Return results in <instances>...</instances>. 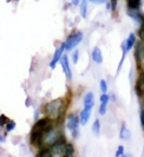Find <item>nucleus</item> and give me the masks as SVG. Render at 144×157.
I'll use <instances>...</instances> for the list:
<instances>
[{"label":"nucleus","instance_id":"nucleus-1","mask_svg":"<svg viewBox=\"0 0 144 157\" xmlns=\"http://www.w3.org/2000/svg\"><path fill=\"white\" fill-rule=\"evenodd\" d=\"M63 99H55L45 105V112L48 117L59 118L63 113Z\"/></svg>","mask_w":144,"mask_h":157},{"label":"nucleus","instance_id":"nucleus-2","mask_svg":"<svg viewBox=\"0 0 144 157\" xmlns=\"http://www.w3.org/2000/svg\"><path fill=\"white\" fill-rule=\"evenodd\" d=\"M62 136H63V135L60 134L58 130L53 129V126L50 124V125L45 129V131H44L43 140H44V143L50 147V145H52V144H55L56 142L59 141V140L62 138Z\"/></svg>","mask_w":144,"mask_h":157},{"label":"nucleus","instance_id":"nucleus-3","mask_svg":"<svg viewBox=\"0 0 144 157\" xmlns=\"http://www.w3.org/2000/svg\"><path fill=\"white\" fill-rule=\"evenodd\" d=\"M79 117L76 115H70L66 121V128L71 132L72 138H78L79 136Z\"/></svg>","mask_w":144,"mask_h":157},{"label":"nucleus","instance_id":"nucleus-4","mask_svg":"<svg viewBox=\"0 0 144 157\" xmlns=\"http://www.w3.org/2000/svg\"><path fill=\"white\" fill-rule=\"evenodd\" d=\"M83 38H84L83 32L78 31V32L72 33L71 36H69V37H67V39L65 40V47H66V50H69V51L74 50V48L78 46L80 43H81Z\"/></svg>","mask_w":144,"mask_h":157},{"label":"nucleus","instance_id":"nucleus-5","mask_svg":"<svg viewBox=\"0 0 144 157\" xmlns=\"http://www.w3.org/2000/svg\"><path fill=\"white\" fill-rule=\"evenodd\" d=\"M65 138L64 136H62V138L58 142H56L55 144L50 145L48 148L51 150V154L55 155V156H65Z\"/></svg>","mask_w":144,"mask_h":157},{"label":"nucleus","instance_id":"nucleus-6","mask_svg":"<svg viewBox=\"0 0 144 157\" xmlns=\"http://www.w3.org/2000/svg\"><path fill=\"white\" fill-rule=\"evenodd\" d=\"M43 136H44V131L43 130H39V129H36L33 128L32 132H31V142L34 147L37 148H40L43 147V143H44V140H43Z\"/></svg>","mask_w":144,"mask_h":157},{"label":"nucleus","instance_id":"nucleus-7","mask_svg":"<svg viewBox=\"0 0 144 157\" xmlns=\"http://www.w3.org/2000/svg\"><path fill=\"white\" fill-rule=\"evenodd\" d=\"M64 50H66V47H65V41L64 43H62V45L58 47L56 51H55V53H53V58H52L51 62H50V67H51L52 70L56 69L57 64L60 62V58L63 57Z\"/></svg>","mask_w":144,"mask_h":157},{"label":"nucleus","instance_id":"nucleus-8","mask_svg":"<svg viewBox=\"0 0 144 157\" xmlns=\"http://www.w3.org/2000/svg\"><path fill=\"white\" fill-rule=\"evenodd\" d=\"M60 64H62V69L64 72L66 79L70 82L72 80V70L71 66H70V62H69V57L66 55H63V57L60 58Z\"/></svg>","mask_w":144,"mask_h":157},{"label":"nucleus","instance_id":"nucleus-9","mask_svg":"<svg viewBox=\"0 0 144 157\" xmlns=\"http://www.w3.org/2000/svg\"><path fill=\"white\" fill-rule=\"evenodd\" d=\"M136 44V34L135 33H130L129 37L125 39V41L122 44V51L128 53L129 51H131V48L135 46Z\"/></svg>","mask_w":144,"mask_h":157},{"label":"nucleus","instance_id":"nucleus-10","mask_svg":"<svg viewBox=\"0 0 144 157\" xmlns=\"http://www.w3.org/2000/svg\"><path fill=\"white\" fill-rule=\"evenodd\" d=\"M135 58L137 64H141L144 59V44L143 41H138L135 44Z\"/></svg>","mask_w":144,"mask_h":157},{"label":"nucleus","instance_id":"nucleus-11","mask_svg":"<svg viewBox=\"0 0 144 157\" xmlns=\"http://www.w3.org/2000/svg\"><path fill=\"white\" fill-rule=\"evenodd\" d=\"M91 112L92 109H88V108H84L79 115V123L81 125H86L89 122V119L91 117Z\"/></svg>","mask_w":144,"mask_h":157},{"label":"nucleus","instance_id":"nucleus-12","mask_svg":"<svg viewBox=\"0 0 144 157\" xmlns=\"http://www.w3.org/2000/svg\"><path fill=\"white\" fill-rule=\"evenodd\" d=\"M83 105H84V108L93 109V106H95V94H93V92H88L85 94Z\"/></svg>","mask_w":144,"mask_h":157},{"label":"nucleus","instance_id":"nucleus-13","mask_svg":"<svg viewBox=\"0 0 144 157\" xmlns=\"http://www.w3.org/2000/svg\"><path fill=\"white\" fill-rule=\"evenodd\" d=\"M91 58H92V60L96 64L103 63V53H102V51H100L99 47L96 46L92 50V52H91Z\"/></svg>","mask_w":144,"mask_h":157},{"label":"nucleus","instance_id":"nucleus-14","mask_svg":"<svg viewBox=\"0 0 144 157\" xmlns=\"http://www.w3.org/2000/svg\"><path fill=\"white\" fill-rule=\"evenodd\" d=\"M50 124H51V123H50V118L44 117V118H40V119H37V122H36V124L33 125V128L45 131V129H46Z\"/></svg>","mask_w":144,"mask_h":157},{"label":"nucleus","instance_id":"nucleus-15","mask_svg":"<svg viewBox=\"0 0 144 157\" xmlns=\"http://www.w3.org/2000/svg\"><path fill=\"white\" fill-rule=\"evenodd\" d=\"M129 16H130V18H132L137 24H139V25L144 21V16L138 10H129Z\"/></svg>","mask_w":144,"mask_h":157},{"label":"nucleus","instance_id":"nucleus-16","mask_svg":"<svg viewBox=\"0 0 144 157\" xmlns=\"http://www.w3.org/2000/svg\"><path fill=\"white\" fill-rule=\"evenodd\" d=\"M131 137V132L129 130L125 123H122V126H120V130H119V138L122 141H129Z\"/></svg>","mask_w":144,"mask_h":157},{"label":"nucleus","instance_id":"nucleus-17","mask_svg":"<svg viewBox=\"0 0 144 157\" xmlns=\"http://www.w3.org/2000/svg\"><path fill=\"white\" fill-rule=\"evenodd\" d=\"M143 87H144V73H142L139 76V78L137 80V84H136V94L137 96H142L143 94Z\"/></svg>","mask_w":144,"mask_h":157},{"label":"nucleus","instance_id":"nucleus-18","mask_svg":"<svg viewBox=\"0 0 144 157\" xmlns=\"http://www.w3.org/2000/svg\"><path fill=\"white\" fill-rule=\"evenodd\" d=\"M80 16L84 19H86L88 17V0H80Z\"/></svg>","mask_w":144,"mask_h":157},{"label":"nucleus","instance_id":"nucleus-19","mask_svg":"<svg viewBox=\"0 0 144 157\" xmlns=\"http://www.w3.org/2000/svg\"><path fill=\"white\" fill-rule=\"evenodd\" d=\"M129 10H138L141 6V0H127Z\"/></svg>","mask_w":144,"mask_h":157},{"label":"nucleus","instance_id":"nucleus-20","mask_svg":"<svg viewBox=\"0 0 144 157\" xmlns=\"http://www.w3.org/2000/svg\"><path fill=\"white\" fill-rule=\"evenodd\" d=\"M92 132L95 136H98L100 134V122H99V119H95V122L92 124Z\"/></svg>","mask_w":144,"mask_h":157},{"label":"nucleus","instance_id":"nucleus-21","mask_svg":"<svg viewBox=\"0 0 144 157\" xmlns=\"http://www.w3.org/2000/svg\"><path fill=\"white\" fill-rule=\"evenodd\" d=\"M108 104H109V102H100V104H99V110H98V112H99L100 116H104L105 113H106Z\"/></svg>","mask_w":144,"mask_h":157},{"label":"nucleus","instance_id":"nucleus-22","mask_svg":"<svg viewBox=\"0 0 144 157\" xmlns=\"http://www.w3.org/2000/svg\"><path fill=\"white\" fill-rule=\"evenodd\" d=\"M37 156L38 157H50V156H52V154H51L50 148H45V149L41 148V150L37 154Z\"/></svg>","mask_w":144,"mask_h":157},{"label":"nucleus","instance_id":"nucleus-23","mask_svg":"<svg viewBox=\"0 0 144 157\" xmlns=\"http://www.w3.org/2000/svg\"><path fill=\"white\" fill-rule=\"evenodd\" d=\"M74 154V148L72 144H65V156H72Z\"/></svg>","mask_w":144,"mask_h":157},{"label":"nucleus","instance_id":"nucleus-24","mask_svg":"<svg viewBox=\"0 0 144 157\" xmlns=\"http://www.w3.org/2000/svg\"><path fill=\"white\" fill-rule=\"evenodd\" d=\"M6 132H11V131H13L14 129H16V122L14 121H11V119H8V122L6 123Z\"/></svg>","mask_w":144,"mask_h":157},{"label":"nucleus","instance_id":"nucleus-25","mask_svg":"<svg viewBox=\"0 0 144 157\" xmlns=\"http://www.w3.org/2000/svg\"><path fill=\"white\" fill-rule=\"evenodd\" d=\"M99 89H100L102 94H106L108 92V83H106L105 79H100V82H99Z\"/></svg>","mask_w":144,"mask_h":157},{"label":"nucleus","instance_id":"nucleus-26","mask_svg":"<svg viewBox=\"0 0 144 157\" xmlns=\"http://www.w3.org/2000/svg\"><path fill=\"white\" fill-rule=\"evenodd\" d=\"M78 59H79V51L78 50H74L72 52V62H73V64L78 63Z\"/></svg>","mask_w":144,"mask_h":157},{"label":"nucleus","instance_id":"nucleus-27","mask_svg":"<svg viewBox=\"0 0 144 157\" xmlns=\"http://www.w3.org/2000/svg\"><path fill=\"white\" fill-rule=\"evenodd\" d=\"M7 122H8L7 116H5V115H0V128H5V125H6Z\"/></svg>","mask_w":144,"mask_h":157},{"label":"nucleus","instance_id":"nucleus-28","mask_svg":"<svg viewBox=\"0 0 144 157\" xmlns=\"http://www.w3.org/2000/svg\"><path fill=\"white\" fill-rule=\"evenodd\" d=\"M138 37L144 43V21L141 24V27H139V31H138Z\"/></svg>","mask_w":144,"mask_h":157},{"label":"nucleus","instance_id":"nucleus-29","mask_svg":"<svg viewBox=\"0 0 144 157\" xmlns=\"http://www.w3.org/2000/svg\"><path fill=\"white\" fill-rule=\"evenodd\" d=\"M124 156V147L123 145H119L117 148V151H116V157H120Z\"/></svg>","mask_w":144,"mask_h":157},{"label":"nucleus","instance_id":"nucleus-30","mask_svg":"<svg viewBox=\"0 0 144 157\" xmlns=\"http://www.w3.org/2000/svg\"><path fill=\"white\" fill-rule=\"evenodd\" d=\"M139 118H141V126H142V129L144 130V108L141 110V116H139Z\"/></svg>","mask_w":144,"mask_h":157},{"label":"nucleus","instance_id":"nucleus-31","mask_svg":"<svg viewBox=\"0 0 144 157\" xmlns=\"http://www.w3.org/2000/svg\"><path fill=\"white\" fill-rule=\"evenodd\" d=\"M89 1H91L93 4H106L109 0H89Z\"/></svg>","mask_w":144,"mask_h":157},{"label":"nucleus","instance_id":"nucleus-32","mask_svg":"<svg viewBox=\"0 0 144 157\" xmlns=\"http://www.w3.org/2000/svg\"><path fill=\"white\" fill-rule=\"evenodd\" d=\"M6 142V135H0V144Z\"/></svg>","mask_w":144,"mask_h":157},{"label":"nucleus","instance_id":"nucleus-33","mask_svg":"<svg viewBox=\"0 0 144 157\" xmlns=\"http://www.w3.org/2000/svg\"><path fill=\"white\" fill-rule=\"evenodd\" d=\"M30 101H31L30 98H27V99H26V106H30V105H31V102H30Z\"/></svg>","mask_w":144,"mask_h":157},{"label":"nucleus","instance_id":"nucleus-34","mask_svg":"<svg viewBox=\"0 0 144 157\" xmlns=\"http://www.w3.org/2000/svg\"><path fill=\"white\" fill-rule=\"evenodd\" d=\"M143 156H144V150H143Z\"/></svg>","mask_w":144,"mask_h":157}]
</instances>
